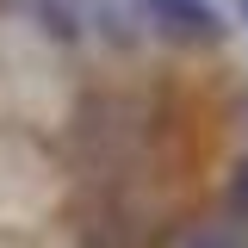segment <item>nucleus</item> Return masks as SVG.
<instances>
[{
  "label": "nucleus",
  "mask_w": 248,
  "mask_h": 248,
  "mask_svg": "<svg viewBox=\"0 0 248 248\" xmlns=\"http://www.w3.org/2000/svg\"><path fill=\"white\" fill-rule=\"evenodd\" d=\"M242 6H248V0H242Z\"/></svg>",
  "instance_id": "0eeeda50"
},
{
  "label": "nucleus",
  "mask_w": 248,
  "mask_h": 248,
  "mask_svg": "<svg viewBox=\"0 0 248 248\" xmlns=\"http://www.w3.org/2000/svg\"><path fill=\"white\" fill-rule=\"evenodd\" d=\"M143 13H149L174 44H223V31H230L211 0H143Z\"/></svg>",
  "instance_id": "7ed1b4c3"
},
{
  "label": "nucleus",
  "mask_w": 248,
  "mask_h": 248,
  "mask_svg": "<svg viewBox=\"0 0 248 248\" xmlns=\"http://www.w3.org/2000/svg\"><path fill=\"white\" fill-rule=\"evenodd\" d=\"M180 248H248V223L230 211H211V217H192L180 230Z\"/></svg>",
  "instance_id": "20e7f679"
},
{
  "label": "nucleus",
  "mask_w": 248,
  "mask_h": 248,
  "mask_svg": "<svg viewBox=\"0 0 248 248\" xmlns=\"http://www.w3.org/2000/svg\"><path fill=\"white\" fill-rule=\"evenodd\" d=\"M31 6H37V19L50 25L56 44H75V37H81V13H75V0H31Z\"/></svg>",
  "instance_id": "39448f33"
},
{
  "label": "nucleus",
  "mask_w": 248,
  "mask_h": 248,
  "mask_svg": "<svg viewBox=\"0 0 248 248\" xmlns=\"http://www.w3.org/2000/svg\"><path fill=\"white\" fill-rule=\"evenodd\" d=\"M75 149H81V168H87L99 186L124 180V161L137 149V112L124 99H87L81 118H75Z\"/></svg>",
  "instance_id": "f257e3e1"
},
{
  "label": "nucleus",
  "mask_w": 248,
  "mask_h": 248,
  "mask_svg": "<svg viewBox=\"0 0 248 248\" xmlns=\"http://www.w3.org/2000/svg\"><path fill=\"white\" fill-rule=\"evenodd\" d=\"M143 230H149L143 211L118 186H99L81 211V223H75V248H143Z\"/></svg>",
  "instance_id": "f03ea898"
},
{
  "label": "nucleus",
  "mask_w": 248,
  "mask_h": 248,
  "mask_svg": "<svg viewBox=\"0 0 248 248\" xmlns=\"http://www.w3.org/2000/svg\"><path fill=\"white\" fill-rule=\"evenodd\" d=\"M223 211L248 223V155L236 161V168H230V180H223Z\"/></svg>",
  "instance_id": "423d86ee"
}]
</instances>
